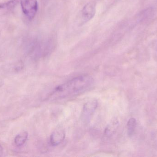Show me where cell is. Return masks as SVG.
<instances>
[{
  "instance_id": "cell-3",
  "label": "cell",
  "mask_w": 157,
  "mask_h": 157,
  "mask_svg": "<svg viewBox=\"0 0 157 157\" xmlns=\"http://www.w3.org/2000/svg\"><path fill=\"white\" fill-rule=\"evenodd\" d=\"M98 102L96 99H91L85 103L83 106L82 112L83 120L87 122L89 120L98 108Z\"/></svg>"
},
{
  "instance_id": "cell-5",
  "label": "cell",
  "mask_w": 157,
  "mask_h": 157,
  "mask_svg": "<svg viewBox=\"0 0 157 157\" xmlns=\"http://www.w3.org/2000/svg\"><path fill=\"white\" fill-rule=\"evenodd\" d=\"M65 137L64 131L62 129H57L52 133L50 136V143L53 146L60 144Z\"/></svg>"
},
{
  "instance_id": "cell-2",
  "label": "cell",
  "mask_w": 157,
  "mask_h": 157,
  "mask_svg": "<svg viewBox=\"0 0 157 157\" xmlns=\"http://www.w3.org/2000/svg\"><path fill=\"white\" fill-rule=\"evenodd\" d=\"M22 11L29 19L34 18L38 10L37 0H21Z\"/></svg>"
},
{
  "instance_id": "cell-8",
  "label": "cell",
  "mask_w": 157,
  "mask_h": 157,
  "mask_svg": "<svg viewBox=\"0 0 157 157\" xmlns=\"http://www.w3.org/2000/svg\"><path fill=\"white\" fill-rule=\"evenodd\" d=\"M136 125V120L134 118H131L127 123V127L128 134L129 136H132L134 132Z\"/></svg>"
},
{
  "instance_id": "cell-10",
  "label": "cell",
  "mask_w": 157,
  "mask_h": 157,
  "mask_svg": "<svg viewBox=\"0 0 157 157\" xmlns=\"http://www.w3.org/2000/svg\"><path fill=\"white\" fill-rule=\"evenodd\" d=\"M3 84V82L0 81V87H1V86H2Z\"/></svg>"
},
{
  "instance_id": "cell-6",
  "label": "cell",
  "mask_w": 157,
  "mask_h": 157,
  "mask_svg": "<svg viewBox=\"0 0 157 157\" xmlns=\"http://www.w3.org/2000/svg\"><path fill=\"white\" fill-rule=\"evenodd\" d=\"M119 125V122L116 120H113L109 124L104 131V135L107 137H110L113 135Z\"/></svg>"
},
{
  "instance_id": "cell-1",
  "label": "cell",
  "mask_w": 157,
  "mask_h": 157,
  "mask_svg": "<svg viewBox=\"0 0 157 157\" xmlns=\"http://www.w3.org/2000/svg\"><path fill=\"white\" fill-rule=\"evenodd\" d=\"M94 84V79L89 75H82L60 85L48 96L50 101L61 100L73 97L89 90Z\"/></svg>"
},
{
  "instance_id": "cell-9",
  "label": "cell",
  "mask_w": 157,
  "mask_h": 157,
  "mask_svg": "<svg viewBox=\"0 0 157 157\" xmlns=\"http://www.w3.org/2000/svg\"><path fill=\"white\" fill-rule=\"evenodd\" d=\"M3 153V149L2 146L0 145V157L2 156Z\"/></svg>"
},
{
  "instance_id": "cell-7",
  "label": "cell",
  "mask_w": 157,
  "mask_h": 157,
  "mask_svg": "<svg viewBox=\"0 0 157 157\" xmlns=\"http://www.w3.org/2000/svg\"><path fill=\"white\" fill-rule=\"evenodd\" d=\"M28 137V134L24 131L17 135L14 139V143L17 146H22L26 142Z\"/></svg>"
},
{
  "instance_id": "cell-4",
  "label": "cell",
  "mask_w": 157,
  "mask_h": 157,
  "mask_svg": "<svg viewBox=\"0 0 157 157\" xmlns=\"http://www.w3.org/2000/svg\"><path fill=\"white\" fill-rule=\"evenodd\" d=\"M96 3L90 2L87 3L81 11V19L82 23H86L92 19L96 14Z\"/></svg>"
},
{
  "instance_id": "cell-11",
  "label": "cell",
  "mask_w": 157,
  "mask_h": 157,
  "mask_svg": "<svg viewBox=\"0 0 157 157\" xmlns=\"http://www.w3.org/2000/svg\"><path fill=\"white\" fill-rule=\"evenodd\" d=\"M156 49H157V44Z\"/></svg>"
}]
</instances>
